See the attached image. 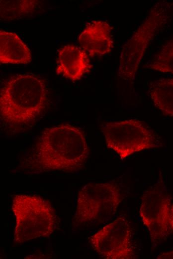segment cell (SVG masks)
<instances>
[{
	"label": "cell",
	"mask_w": 173,
	"mask_h": 259,
	"mask_svg": "<svg viewBox=\"0 0 173 259\" xmlns=\"http://www.w3.org/2000/svg\"><path fill=\"white\" fill-rule=\"evenodd\" d=\"M171 206L170 196L161 178L142 196L139 215L153 245L165 240L170 233Z\"/></svg>",
	"instance_id": "cell-7"
},
{
	"label": "cell",
	"mask_w": 173,
	"mask_h": 259,
	"mask_svg": "<svg viewBox=\"0 0 173 259\" xmlns=\"http://www.w3.org/2000/svg\"><path fill=\"white\" fill-rule=\"evenodd\" d=\"M170 224L171 229L173 231V204L171 206Z\"/></svg>",
	"instance_id": "cell-16"
},
{
	"label": "cell",
	"mask_w": 173,
	"mask_h": 259,
	"mask_svg": "<svg viewBox=\"0 0 173 259\" xmlns=\"http://www.w3.org/2000/svg\"><path fill=\"white\" fill-rule=\"evenodd\" d=\"M101 129L107 147L116 152L122 160L161 145L156 133L138 120L105 123Z\"/></svg>",
	"instance_id": "cell-6"
},
{
	"label": "cell",
	"mask_w": 173,
	"mask_h": 259,
	"mask_svg": "<svg viewBox=\"0 0 173 259\" xmlns=\"http://www.w3.org/2000/svg\"><path fill=\"white\" fill-rule=\"evenodd\" d=\"M112 29L105 21L94 20L88 22L78 37L81 47L90 57L110 53L114 45Z\"/></svg>",
	"instance_id": "cell-9"
},
{
	"label": "cell",
	"mask_w": 173,
	"mask_h": 259,
	"mask_svg": "<svg viewBox=\"0 0 173 259\" xmlns=\"http://www.w3.org/2000/svg\"><path fill=\"white\" fill-rule=\"evenodd\" d=\"M156 259H173V251L162 253L159 254Z\"/></svg>",
	"instance_id": "cell-15"
},
{
	"label": "cell",
	"mask_w": 173,
	"mask_h": 259,
	"mask_svg": "<svg viewBox=\"0 0 173 259\" xmlns=\"http://www.w3.org/2000/svg\"><path fill=\"white\" fill-rule=\"evenodd\" d=\"M92 67L89 55L81 47L68 44L59 49L56 68L57 75L76 81L89 72Z\"/></svg>",
	"instance_id": "cell-10"
},
{
	"label": "cell",
	"mask_w": 173,
	"mask_h": 259,
	"mask_svg": "<svg viewBox=\"0 0 173 259\" xmlns=\"http://www.w3.org/2000/svg\"><path fill=\"white\" fill-rule=\"evenodd\" d=\"M94 250L106 259L136 258L132 243V230L129 221L119 217L96 231L90 238Z\"/></svg>",
	"instance_id": "cell-8"
},
{
	"label": "cell",
	"mask_w": 173,
	"mask_h": 259,
	"mask_svg": "<svg viewBox=\"0 0 173 259\" xmlns=\"http://www.w3.org/2000/svg\"><path fill=\"white\" fill-rule=\"evenodd\" d=\"M11 209L15 219V243L46 237L54 231L56 214L47 200L37 195L18 194L12 199Z\"/></svg>",
	"instance_id": "cell-3"
},
{
	"label": "cell",
	"mask_w": 173,
	"mask_h": 259,
	"mask_svg": "<svg viewBox=\"0 0 173 259\" xmlns=\"http://www.w3.org/2000/svg\"><path fill=\"white\" fill-rule=\"evenodd\" d=\"M88 155L84 131L70 124H61L41 133L28 165L38 172L73 173L83 168Z\"/></svg>",
	"instance_id": "cell-2"
},
{
	"label": "cell",
	"mask_w": 173,
	"mask_h": 259,
	"mask_svg": "<svg viewBox=\"0 0 173 259\" xmlns=\"http://www.w3.org/2000/svg\"><path fill=\"white\" fill-rule=\"evenodd\" d=\"M39 3L36 0H1L0 19L15 20L30 15L36 10Z\"/></svg>",
	"instance_id": "cell-13"
},
{
	"label": "cell",
	"mask_w": 173,
	"mask_h": 259,
	"mask_svg": "<svg viewBox=\"0 0 173 259\" xmlns=\"http://www.w3.org/2000/svg\"><path fill=\"white\" fill-rule=\"evenodd\" d=\"M45 80L33 73L16 74L2 83L0 89L1 127L17 132L33 125L48 105Z\"/></svg>",
	"instance_id": "cell-1"
},
{
	"label": "cell",
	"mask_w": 173,
	"mask_h": 259,
	"mask_svg": "<svg viewBox=\"0 0 173 259\" xmlns=\"http://www.w3.org/2000/svg\"><path fill=\"white\" fill-rule=\"evenodd\" d=\"M149 67L155 71L173 74V38L164 43L154 54Z\"/></svg>",
	"instance_id": "cell-14"
},
{
	"label": "cell",
	"mask_w": 173,
	"mask_h": 259,
	"mask_svg": "<svg viewBox=\"0 0 173 259\" xmlns=\"http://www.w3.org/2000/svg\"><path fill=\"white\" fill-rule=\"evenodd\" d=\"M32 61L30 49L15 33L0 30V63L27 64Z\"/></svg>",
	"instance_id": "cell-11"
},
{
	"label": "cell",
	"mask_w": 173,
	"mask_h": 259,
	"mask_svg": "<svg viewBox=\"0 0 173 259\" xmlns=\"http://www.w3.org/2000/svg\"><path fill=\"white\" fill-rule=\"evenodd\" d=\"M122 201L120 188L115 182L90 183L78 192L72 226L102 222L114 215Z\"/></svg>",
	"instance_id": "cell-5"
},
{
	"label": "cell",
	"mask_w": 173,
	"mask_h": 259,
	"mask_svg": "<svg viewBox=\"0 0 173 259\" xmlns=\"http://www.w3.org/2000/svg\"><path fill=\"white\" fill-rule=\"evenodd\" d=\"M170 3L157 2L121 49L118 74L122 79H134L144 55L159 30L170 16Z\"/></svg>",
	"instance_id": "cell-4"
},
{
	"label": "cell",
	"mask_w": 173,
	"mask_h": 259,
	"mask_svg": "<svg viewBox=\"0 0 173 259\" xmlns=\"http://www.w3.org/2000/svg\"><path fill=\"white\" fill-rule=\"evenodd\" d=\"M149 94L157 109L164 115L173 117V78L151 82Z\"/></svg>",
	"instance_id": "cell-12"
}]
</instances>
